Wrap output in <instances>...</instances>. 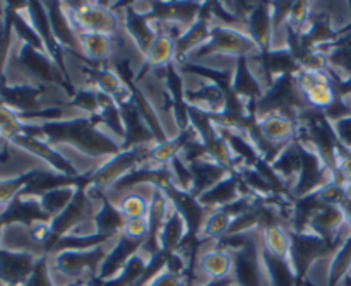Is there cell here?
Wrapping results in <instances>:
<instances>
[{"label": "cell", "instance_id": "9a60e30c", "mask_svg": "<svg viewBox=\"0 0 351 286\" xmlns=\"http://www.w3.org/2000/svg\"><path fill=\"white\" fill-rule=\"evenodd\" d=\"M5 286H7V285H5Z\"/></svg>", "mask_w": 351, "mask_h": 286}, {"label": "cell", "instance_id": "9c48e42d", "mask_svg": "<svg viewBox=\"0 0 351 286\" xmlns=\"http://www.w3.org/2000/svg\"><path fill=\"white\" fill-rule=\"evenodd\" d=\"M156 31V36H154L153 43L147 48L146 53H144L146 67L168 69L171 62H175V38L171 34L165 33V31Z\"/></svg>", "mask_w": 351, "mask_h": 286}, {"label": "cell", "instance_id": "8fae6325", "mask_svg": "<svg viewBox=\"0 0 351 286\" xmlns=\"http://www.w3.org/2000/svg\"><path fill=\"white\" fill-rule=\"evenodd\" d=\"M120 235L125 237V239L134 240V242H143L149 235V222L147 218H139V219H125L122 226V232Z\"/></svg>", "mask_w": 351, "mask_h": 286}, {"label": "cell", "instance_id": "ba28073f", "mask_svg": "<svg viewBox=\"0 0 351 286\" xmlns=\"http://www.w3.org/2000/svg\"><path fill=\"white\" fill-rule=\"evenodd\" d=\"M261 242L267 256L278 261H290L293 240H291L290 230L281 226L280 223H273L261 230Z\"/></svg>", "mask_w": 351, "mask_h": 286}, {"label": "cell", "instance_id": "4fadbf2b", "mask_svg": "<svg viewBox=\"0 0 351 286\" xmlns=\"http://www.w3.org/2000/svg\"><path fill=\"white\" fill-rule=\"evenodd\" d=\"M339 170H341V174L345 175V178L348 180V184L351 185V154H350V156L343 158L341 163H339Z\"/></svg>", "mask_w": 351, "mask_h": 286}, {"label": "cell", "instance_id": "30bf717a", "mask_svg": "<svg viewBox=\"0 0 351 286\" xmlns=\"http://www.w3.org/2000/svg\"><path fill=\"white\" fill-rule=\"evenodd\" d=\"M23 286H57L53 276H51L50 264H48V256L41 257V259L38 261L33 273L29 274V278H27L26 283Z\"/></svg>", "mask_w": 351, "mask_h": 286}, {"label": "cell", "instance_id": "5bb4252c", "mask_svg": "<svg viewBox=\"0 0 351 286\" xmlns=\"http://www.w3.org/2000/svg\"><path fill=\"white\" fill-rule=\"evenodd\" d=\"M64 286H103L101 281H91V283H69V285H64Z\"/></svg>", "mask_w": 351, "mask_h": 286}, {"label": "cell", "instance_id": "52a82bcc", "mask_svg": "<svg viewBox=\"0 0 351 286\" xmlns=\"http://www.w3.org/2000/svg\"><path fill=\"white\" fill-rule=\"evenodd\" d=\"M79 53L84 55L91 64H103L115 57V40L113 36L96 33H79Z\"/></svg>", "mask_w": 351, "mask_h": 286}, {"label": "cell", "instance_id": "277c9868", "mask_svg": "<svg viewBox=\"0 0 351 286\" xmlns=\"http://www.w3.org/2000/svg\"><path fill=\"white\" fill-rule=\"evenodd\" d=\"M257 134L264 146L287 147L297 136V123L287 113H266L257 119Z\"/></svg>", "mask_w": 351, "mask_h": 286}, {"label": "cell", "instance_id": "7c38bea8", "mask_svg": "<svg viewBox=\"0 0 351 286\" xmlns=\"http://www.w3.org/2000/svg\"><path fill=\"white\" fill-rule=\"evenodd\" d=\"M143 286H191L187 285V280H185L184 274H178V273H171L165 267L161 273H158L156 276L151 278L146 285Z\"/></svg>", "mask_w": 351, "mask_h": 286}, {"label": "cell", "instance_id": "3957f363", "mask_svg": "<svg viewBox=\"0 0 351 286\" xmlns=\"http://www.w3.org/2000/svg\"><path fill=\"white\" fill-rule=\"evenodd\" d=\"M202 249L195 254L194 267L209 281H223L233 278V254L223 249L218 242H202Z\"/></svg>", "mask_w": 351, "mask_h": 286}, {"label": "cell", "instance_id": "6da1fadb", "mask_svg": "<svg viewBox=\"0 0 351 286\" xmlns=\"http://www.w3.org/2000/svg\"><path fill=\"white\" fill-rule=\"evenodd\" d=\"M119 237H113L108 242L91 247V249H69L57 254H50L48 264H50L51 273H57L58 276L65 278L67 285L96 281L103 263L115 247Z\"/></svg>", "mask_w": 351, "mask_h": 286}, {"label": "cell", "instance_id": "7a4b0ae2", "mask_svg": "<svg viewBox=\"0 0 351 286\" xmlns=\"http://www.w3.org/2000/svg\"><path fill=\"white\" fill-rule=\"evenodd\" d=\"M75 34L96 33L105 36H117L125 27L122 17L112 7L98 2L81 3H62Z\"/></svg>", "mask_w": 351, "mask_h": 286}, {"label": "cell", "instance_id": "5b68a950", "mask_svg": "<svg viewBox=\"0 0 351 286\" xmlns=\"http://www.w3.org/2000/svg\"><path fill=\"white\" fill-rule=\"evenodd\" d=\"M41 257L31 254H16L0 250V283L23 286Z\"/></svg>", "mask_w": 351, "mask_h": 286}, {"label": "cell", "instance_id": "8992f818", "mask_svg": "<svg viewBox=\"0 0 351 286\" xmlns=\"http://www.w3.org/2000/svg\"><path fill=\"white\" fill-rule=\"evenodd\" d=\"M189 235H191V232H189L187 222L182 216V213L175 206H171V211L168 213L167 219H165L160 232H158V247H160V252H177Z\"/></svg>", "mask_w": 351, "mask_h": 286}]
</instances>
